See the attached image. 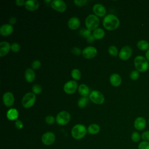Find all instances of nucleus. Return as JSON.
I'll list each match as a JSON object with an SVG mask.
<instances>
[{
    "instance_id": "nucleus-1",
    "label": "nucleus",
    "mask_w": 149,
    "mask_h": 149,
    "mask_svg": "<svg viewBox=\"0 0 149 149\" xmlns=\"http://www.w3.org/2000/svg\"><path fill=\"white\" fill-rule=\"evenodd\" d=\"M103 26L108 30L116 29L120 24L119 19L113 14H108L103 19Z\"/></svg>"
},
{
    "instance_id": "nucleus-2",
    "label": "nucleus",
    "mask_w": 149,
    "mask_h": 149,
    "mask_svg": "<svg viewBox=\"0 0 149 149\" xmlns=\"http://www.w3.org/2000/svg\"><path fill=\"white\" fill-rule=\"evenodd\" d=\"M134 65L136 70L139 72H144L149 68V63L146 57L138 55L134 59Z\"/></svg>"
},
{
    "instance_id": "nucleus-3",
    "label": "nucleus",
    "mask_w": 149,
    "mask_h": 149,
    "mask_svg": "<svg viewBox=\"0 0 149 149\" xmlns=\"http://www.w3.org/2000/svg\"><path fill=\"white\" fill-rule=\"evenodd\" d=\"M87 132V129L82 124H77L74 125L71 130V134L73 139L80 140L83 139Z\"/></svg>"
},
{
    "instance_id": "nucleus-4",
    "label": "nucleus",
    "mask_w": 149,
    "mask_h": 149,
    "mask_svg": "<svg viewBox=\"0 0 149 149\" xmlns=\"http://www.w3.org/2000/svg\"><path fill=\"white\" fill-rule=\"evenodd\" d=\"M100 23L99 19L95 15H88L85 20V24L87 29L90 31L95 30L97 29Z\"/></svg>"
},
{
    "instance_id": "nucleus-5",
    "label": "nucleus",
    "mask_w": 149,
    "mask_h": 149,
    "mask_svg": "<svg viewBox=\"0 0 149 149\" xmlns=\"http://www.w3.org/2000/svg\"><path fill=\"white\" fill-rule=\"evenodd\" d=\"M36 100V94L32 92L26 93L22 100V105L25 108H31L35 103Z\"/></svg>"
},
{
    "instance_id": "nucleus-6",
    "label": "nucleus",
    "mask_w": 149,
    "mask_h": 149,
    "mask_svg": "<svg viewBox=\"0 0 149 149\" xmlns=\"http://www.w3.org/2000/svg\"><path fill=\"white\" fill-rule=\"evenodd\" d=\"M70 120V113L65 111H62L58 113L56 117V122L60 126H64L68 124Z\"/></svg>"
},
{
    "instance_id": "nucleus-7",
    "label": "nucleus",
    "mask_w": 149,
    "mask_h": 149,
    "mask_svg": "<svg viewBox=\"0 0 149 149\" xmlns=\"http://www.w3.org/2000/svg\"><path fill=\"white\" fill-rule=\"evenodd\" d=\"M90 100L96 104H102L104 102V97L99 91L93 90L89 94Z\"/></svg>"
},
{
    "instance_id": "nucleus-8",
    "label": "nucleus",
    "mask_w": 149,
    "mask_h": 149,
    "mask_svg": "<svg viewBox=\"0 0 149 149\" xmlns=\"http://www.w3.org/2000/svg\"><path fill=\"white\" fill-rule=\"evenodd\" d=\"M55 135L52 132H47L41 136V141L45 146H50L55 141Z\"/></svg>"
},
{
    "instance_id": "nucleus-9",
    "label": "nucleus",
    "mask_w": 149,
    "mask_h": 149,
    "mask_svg": "<svg viewBox=\"0 0 149 149\" xmlns=\"http://www.w3.org/2000/svg\"><path fill=\"white\" fill-rule=\"evenodd\" d=\"M132 55V49L128 46L126 45L123 47L119 52V57L121 60L126 61L129 59Z\"/></svg>"
},
{
    "instance_id": "nucleus-10",
    "label": "nucleus",
    "mask_w": 149,
    "mask_h": 149,
    "mask_svg": "<svg viewBox=\"0 0 149 149\" xmlns=\"http://www.w3.org/2000/svg\"><path fill=\"white\" fill-rule=\"evenodd\" d=\"M77 88V83L75 80H70L66 82L63 86V90L68 94H73Z\"/></svg>"
},
{
    "instance_id": "nucleus-11",
    "label": "nucleus",
    "mask_w": 149,
    "mask_h": 149,
    "mask_svg": "<svg viewBox=\"0 0 149 149\" xmlns=\"http://www.w3.org/2000/svg\"><path fill=\"white\" fill-rule=\"evenodd\" d=\"M51 7L55 10L63 12L66 9V5L62 0H54L51 3Z\"/></svg>"
},
{
    "instance_id": "nucleus-12",
    "label": "nucleus",
    "mask_w": 149,
    "mask_h": 149,
    "mask_svg": "<svg viewBox=\"0 0 149 149\" xmlns=\"http://www.w3.org/2000/svg\"><path fill=\"white\" fill-rule=\"evenodd\" d=\"M97 54V49L93 46L87 47L82 51L83 56L87 59H91L95 57Z\"/></svg>"
},
{
    "instance_id": "nucleus-13",
    "label": "nucleus",
    "mask_w": 149,
    "mask_h": 149,
    "mask_svg": "<svg viewBox=\"0 0 149 149\" xmlns=\"http://www.w3.org/2000/svg\"><path fill=\"white\" fill-rule=\"evenodd\" d=\"M2 100H3V104L7 107H12L13 105L14 101H15L13 94L9 91L6 92L3 94L2 97Z\"/></svg>"
},
{
    "instance_id": "nucleus-14",
    "label": "nucleus",
    "mask_w": 149,
    "mask_h": 149,
    "mask_svg": "<svg viewBox=\"0 0 149 149\" xmlns=\"http://www.w3.org/2000/svg\"><path fill=\"white\" fill-rule=\"evenodd\" d=\"M146 120L142 116L137 117L134 121V127L137 130L139 131L144 130L146 127Z\"/></svg>"
},
{
    "instance_id": "nucleus-15",
    "label": "nucleus",
    "mask_w": 149,
    "mask_h": 149,
    "mask_svg": "<svg viewBox=\"0 0 149 149\" xmlns=\"http://www.w3.org/2000/svg\"><path fill=\"white\" fill-rule=\"evenodd\" d=\"M93 10L94 13L99 17H102L106 14L105 8L101 3H95L93 7Z\"/></svg>"
},
{
    "instance_id": "nucleus-16",
    "label": "nucleus",
    "mask_w": 149,
    "mask_h": 149,
    "mask_svg": "<svg viewBox=\"0 0 149 149\" xmlns=\"http://www.w3.org/2000/svg\"><path fill=\"white\" fill-rule=\"evenodd\" d=\"M25 8L30 11H34L38 9L40 4L36 0H27L25 2Z\"/></svg>"
},
{
    "instance_id": "nucleus-17",
    "label": "nucleus",
    "mask_w": 149,
    "mask_h": 149,
    "mask_svg": "<svg viewBox=\"0 0 149 149\" xmlns=\"http://www.w3.org/2000/svg\"><path fill=\"white\" fill-rule=\"evenodd\" d=\"M13 27L10 24H3L0 27V34L3 36H7L12 33Z\"/></svg>"
},
{
    "instance_id": "nucleus-18",
    "label": "nucleus",
    "mask_w": 149,
    "mask_h": 149,
    "mask_svg": "<svg viewBox=\"0 0 149 149\" xmlns=\"http://www.w3.org/2000/svg\"><path fill=\"white\" fill-rule=\"evenodd\" d=\"M11 45L7 41H2L0 42V56H5L9 51Z\"/></svg>"
},
{
    "instance_id": "nucleus-19",
    "label": "nucleus",
    "mask_w": 149,
    "mask_h": 149,
    "mask_svg": "<svg viewBox=\"0 0 149 149\" xmlns=\"http://www.w3.org/2000/svg\"><path fill=\"white\" fill-rule=\"evenodd\" d=\"M80 22L78 17H72L70 18L68 22V27L71 30H76L80 26Z\"/></svg>"
},
{
    "instance_id": "nucleus-20",
    "label": "nucleus",
    "mask_w": 149,
    "mask_h": 149,
    "mask_svg": "<svg viewBox=\"0 0 149 149\" xmlns=\"http://www.w3.org/2000/svg\"><path fill=\"white\" fill-rule=\"evenodd\" d=\"M110 83L114 87H118L122 83V78L119 74L117 73H113L109 77Z\"/></svg>"
},
{
    "instance_id": "nucleus-21",
    "label": "nucleus",
    "mask_w": 149,
    "mask_h": 149,
    "mask_svg": "<svg viewBox=\"0 0 149 149\" xmlns=\"http://www.w3.org/2000/svg\"><path fill=\"white\" fill-rule=\"evenodd\" d=\"M35 73L34 71L31 69V68H28L26 70L25 73H24V77L26 80L29 82V83H31L33 82L34 79H35Z\"/></svg>"
},
{
    "instance_id": "nucleus-22",
    "label": "nucleus",
    "mask_w": 149,
    "mask_h": 149,
    "mask_svg": "<svg viewBox=\"0 0 149 149\" xmlns=\"http://www.w3.org/2000/svg\"><path fill=\"white\" fill-rule=\"evenodd\" d=\"M19 116V113L17 109L15 108L9 109L6 113V117L10 120H14L17 119Z\"/></svg>"
},
{
    "instance_id": "nucleus-23",
    "label": "nucleus",
    "mask_w": 149,
    "mask_h": 149,
    "mask_svg": "<svg viewBox=\"0 0 149 149\" xmlns=\"http://www.w3.org/2000/svg\"><path fill=\"white\" fill-rule=\"evenodd\" d=\"M100 127L98 125L95 123L91 124L87 128V132L90 134H96L99 133Z\"/></svg>"
},
{
    "instance_id": "nucleus-24",
    "label": "nucleus",
    "mask_w": 149,
    "mask_h": 149,
    "mask_svg": "<svg viewBox=\"0 0 149 149\" xmlns=\"http://www.w3.org/2000/svg\"><path fill=\"white\" fill-rule=\"evenodd\" d=\"M78 91L79 94L83 97H87L90 93V90L87 86L84 84H81L78 88Z\"/></svg>"
},
{
    "instance_id": "nucleus-25",
    "label": "nucleus",
    "mask_w": 149,
    "mask_h": 149,
    "mask_svg": "<svg viewBox=\"0 0 149 149\" xmlns=\"http://www.w3.org/2000/svg\"><path fill=\"white\" fill-rule=\"evenodd\" d=\"M137 48L141 51H147L149 49V43L144 40H141L137 42Z\"/></svg>"
},
{
    "instance_id": "nucleus-26",
    "label": "nucleus",
    "mask_w": 149,
    "mask_h": 149,
    "mask_svg": "<svg viewBox=\"0 0 149 149\" xmlns=\"http://www.w3.org/2000/svg\"><path fill=\"white\" fill-rule=\"evenodd\" d=\"M105 35L104 30L101 28H97L93 31V36L95 39L100 40L104 37Z\"/></svg>"
},
{
    "instance_id": "nucleus-27",
    "label": "nucleus",
    "mask_w": 149,
    "mask_h": 149,
    "mask_svg": "<svg viewBox=\"0 0 149 149\" xmlns=\"http://www.w3.org/2000/svg\"><path fill=\"white\" fill-rule=\"evenodd\" d=\"M131 140L134 143H138L141 139V134L137 131L133 132L131 134Z\"/></svg>"
},
{
    "instance_id": "nucleus-28",
    "label": "nucleus",
    "mask_w": 149,
    "mask_h": 149,
    "mask_svg": "<svg viewBox=\"0 0 149 149\" xmlns=\"http://www.w3.org/2000/svg\"><path fill=\"white\" fill-rule=\"evenodd\" d=\"M71 76L73 79L78 80L81 77V72L78 69H73L71 72Z\"/></svg>"
},
{
    "instance_id": "nucleus-29",
    "label": "nucleus",
    "mask_w": 149,
    "mask_h": 149,
    "mask_svg": "<svg viewBox=\"0 0 149 149\" xmlns=\"http://www.w3.org/2000/svg\"><path fill=\"white\" fill-rule=\"evenodd\" d=\"M87 102H88L87 97H83L81 98H80L79 100L78 101L77 105H78L79 107H80V108H84L86 107Z\"/></svg>"
},
{
    "instance_id": "nucleus-30",
    "label": "nucleus",
    "mask_w": 149,
    "mask_h": 149,
    "mask_svg": "<svg viewBox=\"0 0 149 149\" xmlns=\"http://www.w3.org/2000/svg\"><path fill=\"white\" fill-rule=\"evenodd\" d=\"M108 52L111 55L116 56L118 54V50L115 45H111L108 48Z\"/></svg>"
},
{
    "instance_id": "nucleus-31",
    "label": "nucleus",
    "mask_w": 149,
    "mask_h": 149,
    "mask_svg": "<svg viewBox=\"0 0 149 149\" xmlns=\"http://www.w3.org/2000/svg\"><path fill=\"white\" fill-rule=\"evenodd\" d=\"M137 149H149V141H140L138 144Z\"/></svg>"
},
{
    "instance_id": "nucleus-32",
    "label": "nucleus",
    "mask_w": 149,
    "mask_h": 149,
    "mask_svg": "<svg viewBox=\"0 0 149 149\" xmlns=\"http://www.w3.org/2000/svg\"><path fill=\"white\" fill-rule=\"evenodd\" d=\"M140 76L139 72H138L137 70H133L130 73V78L133 80H136L139 79Z\"/></svg>"
},
{
    "instance_id": "nucleus-33",
    "label": "nucleus",
    "mask_w": 149,
    "mask_h": 149,
    "mask_svg": "<svg viewBox=\"0 0 149 149\" xmlns=\"http://www.w3.org/2000/svg\"><path fill=\"white\" fill-rule=\"evenodd\" d=\"M32 91L35 94H38L42 91V88L39 84H34L32 87Z\"/></svg>"
},
{
    "instance_id": "nucleus-34",
    "label": "nucleus",
    "mask_w": 149,
    "mask_h": 149,
    "mask_svg": "<svg viewBox=\"0 0 149 149\" xmlns=\"http://www.w3.org/2000/svg\"><path fill=\"white\" fill-rule=\"evenodd\" d=\"M141 138L142 141H149V130L143 132L141 134Z\"/></svg>"
},
{
    "instance_id": "nucleus-35",
    "label": "nucleus",
    "mask_w": 149,
    "mask_h": 149,
    "mask_svg": "<svg viewBox=\"0 0 149 149\" xmlns=\"http://www.w3.org/2000/svg\"><path fill=\"white\" fill-rule=\"evenodd\" d=\"M45 120L47 124L52 125L55 122V118L52 115H48L45 118Z\"/></svg>"
},
{
    "instance_id": "nucleus-36",
    "label": "nucleus",
    "mask_w": 149,
    "mask_h": 149,
    "mask_svg": "<svg viewBox=\"0 0 149 149\" xmlns=\"http://www.w3.org/2000/svg\"><path fill=\"white\" fill-rule=\"evenodd\" d=\"M10 49L13 52H17L19 51V50L20 49V46L19 44L15 42L11 45Z\"/></svg>"
},
{
    "instance_id": "nucleus-37",
    "label": "nucleus",
    "mask_w": 149,
    "mask_h": 149,
    "mask_svg": "<svg viewBox=\"0 0 149 149\" xmlns=\"http://www.w3.org/2000/svg\"><path fill=\"white\" fill-rule=\"evenodd\" d=\"M41 65V62L39 60H34L31 63V66L33 69H38L40 68Z\"/></svg>"
},
{
    "instance_id": "nucleus-38",
    "label": "nucleus",
    "mask_w": 149,
    "mask_h": 149,
    "mask_svg": "<svg viewBox=\"0 0 149 149\" xmlns=\"http://www.w3.org/2000/svg\"><path fill=\"white\" fill-rule=\"evenodd\" d=\"M87 2H88L87 0H74L73 1L74 3L78 6H84Z\"/></svg>"
},
{
    "instance_id": "nucleus-39",
    "label": "nucleus",
    "mask_w": 149,
    "mask_h": 149,
    "mask_svg": "<svg viewBox=\"0 0 149 149\" xmlns=\"http://www.w3.org/2000/svg\"><path fill=\"white\" fill-rule=\"evenodd\" d=\"M90 31H91L88 30V29H87V30H81L80 31V34L82 36L86 38H88L90 36H91Z\"/></svg>"
},
{
    "instance_id": "nucleus-40",
    "label": "nucleus",
    "mask_w": 149,
    "mask_h": 149,
    "mask_svg": "<svg viewBox=\"0 0 149 149\" xmlns=\"http://www.w3.org/2000/svg\"><path fill=\"white\" fill-rule=\"evenodd\" d=\"M15 125L17 129H19V130L22 129L23 128V122L20 120H19V119H17V120H16V122L15 123Z\"/></svg>"
},
{
    "instance_id": "nucleus-41",
    "label": "nucleus",
    "mask_w": 149,
    "mask_h": 149,
    "mask_svg": "<svg viewBox=\"0 0 149 149\" xmlns=\"http://www.w3.org/2000/svg\"><path fill=\"white\" fill-rule=\"evenodd\" d=\"M72 52L73 54L76 55H79L81 54V52H82L80 50V48H77V47H74L73 48V49H72Z\"/></svg>"
},
{
    "instance_id": "nucleus-42",
    "label": "nucleus",
    "mask_w": 149,
    "mask_h": 149,
    "mask_svg": "<svg viewBox=\"0 0 149 149\" xmlns=\"http://www.w3.org/2000/svg\"><path fill=\"white\" fill-rule=\"evenodd\" d=\"M25 2L24 0H16L15 1L16 2V4L17 5V6H22L23 5H25Z\"/></svg>"
},
{
    "instance_id": "nucleus-43",
    "label": "nucleus",
    "mask_w": 149,
    "mask_h": 149,
    "mask_svg": "<svg viewBox=\"0 0 149 149\" xmlns=\"http://www.w3.org/2000/svg\"><path fill=\"white\" fill-rule=\"evenodd\" d=\"M9 24L10 25H12V24H15L16 23V19L15 17H12L9 19Z\"/></svg>"
},
{
    "instance_id": "nucleus-44",
    "label": "nucleus",
    "mask_w": 149,
    "mask_h": 149,
    "mask_svg": "<svg viewBox=\"0 0 149 149\" xmlns=\"http://www.w3.org/2000/svg\"><path fill=\"white\" fill-rule=\"evenodd\" d=\"M94 40H95V38H94V37H93V35L90 36L88 38H87V41L88 42H93L94 41Z\"/></svg>"
},
{
    "instance_id": "nucleus-45",
    "label": "nucleus",
    "mask_w": 149,
    "mask_h": 149,
    "mask_svg": "<svg viewBox=\"0 0 149 149\" xmlns=\"http://www.w3.org/2000/svg\"><path fill=\"white\" fill-rule=\"evenodd\" d=\"M145 56H146V58L149 62V49L146 51V52L145 54Z\"/></svg>"
},
{
    "instance_id": "nucleus-46",
    "label": "nucleus",
    "mask_w": 149,
    "mask_h": 149,
    "mask_svg": "<svg viewBox=\"0 0 149 149\" xmlns=\"http://www.w3.org/2000/svg\"><path fill=\"white\" fill-rule=\"evenodd\" d=\"M44 2H47V3H48V2H50L51 1H46V0H45Z\"/></svg>"
},
{
    "instance_id": "nucleus-47",
    "label": "nucleus",
    "mask_w": 149,
    "mask_h": 149,
    "mask_svg": "<svg viewBox=\"0 0 149 149\" xmlns=\"http://www.w3.org/2000/svg\"><path fill=\"white\" fill-rule=\"evenodd\" d=\"M148 125H149V119H148Z\"/></svg>"
}]
</instances>
